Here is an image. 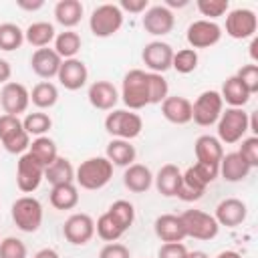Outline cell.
Returning a JSON list of instances; mask_svg holds the SVG:
<instances>
[{
    "mask_svg": "<svg viewBox=\"0 0 258 258\" xmlns=\"http://www.w3.org/2000/svg\"><path fill=\"white\" fill-rule=\"evenodd\" d=\"M99 258H131L129 254V248L121 242H109L101 248L99 252Z\"/></svg>",
    "mask_w": 258,
    "mask_h": 258,
    "instance_id": "48",
    "label": "cell"
},
{
    "mask_svg": "<svg viewBox=\"0 0 258 258\" xmlns=\"http://www.w3.org/2000/svg\"><path fill=\"white\" fill-rule=\"evenodd\" d=\"M95 232H97V236H99L101 240H105L107 244H109V242H117V240L125 234V230L117 224V220H115L109 212H105V214L99 216V220L95 222Z\"/></svg>",
    "mask_w": 258,
    "mask_h": 258,
    "instance_id": "37",
    "label": "cell"
},
{
    "mask_svg": "<svg viewBox=\"0 0 258 258\" xmlns=\"http://www.w3.org/2000/svg\"><path fill=\"white\" fill-rule=\"evenodd\" d=\"M236 77L242 81V85L248 89L250 95H254L258 91V64H254V62L244 64L242 69H238Z\"/></svg>",
    "mask_w": 258,
    "mask_h": 258,
    "instance_id": "46",
    "label": "cell"
},
{
    "mask_svg": "<svg viewBox=\"0 0 258 258\" xmlns=\"http://www.w3.org/2000/svg\"><path fill=\"white\" fill-rule=\"evenodd\" d=\"M179 218H181V224L185 228V236L187 238L214 240L218 236V232H220V224L208 212H202V210H185Z\"/></svg>",
    "mask_w": 258,
    "mask_h": 258,
    "instance_id": "10",
    "label": "cell"
},
{
    "mask_svg": "<svg viewBox=\"0 0 258 258\" xmlns=\"http://www.w3.org/2000/svg\"><path fill=\"white\" fill-rule=\"evenodd\" d=\"M250 169H252V167H250L236 151L224 153V157H222V161H220V165H218V173H220L226 181H232V183L246 179L248 173H250Z\"/></svg>",
    "mask_w": 258,
    "mask_h": 258,
    "instance_id": "26",
    "label": "cell"
},
{
    "mask_svg": "<svg viewBox=\"0 0 258 258\" xmlns=\"http://www.w3.org/2000/svg\"><path fill=\"white\" fill-rule=\"evenodd\" d=\"M194 151H196L198 161L210 163V165H220V161L224 157V147H222L220 139L214 135H200L194 143Z\"/></svg>",
    "mask_w": 258,
    "mask_h": 258,
    "instance_id": "24",
    "label": "cell"
},
{
    "mask_svg": "<svg viewBox=\"0 0 258 258\" xmlns=\"http://www.w3.org/2000/svg\"><path fill=\"white\" fill-rule=\"evenodd\" d=\"M87 97H89V103L99 111H113V107L119 101L117 87L111 81H95L89 87Z\"/></svg>",
    "mask_w": 258,
    "mask_h": 258,
    "instance_id": "21",
    "label": "cell"
},
{
    "mask_svg": "<svg viewBox=\"0 0 258 258\" xmlns=\"http://www.w3.org/2000/svg\"><path fill=\"white\" fill-rule=\"evenodd\" d=\"M113 177V163L107 157H89L81 161V165L75 169V181L89 191H97L105 187Z\"/></svg>",
    "mask_w": 258,
    "mask_h": 258,
    "instance_id": "2",
    "label": "cell"
},
{
    "mask_svg": "<svg viewBox=\"0 0 258 258\" xmlns=\"http://www.w3.org/2000/svg\"><path fill=\"white\" fill-rule=\"evenodd\" d=\"M248 216V208L242 200L238 198H226L222 200L218 206H216V222L220 226H226V228H236L240 226Z\"/></svg>",
    "mask_w": 258,
    "mask_h": 258,
    "instance_id": "19",
    "label": "cell"
},
{
    "mask_svg": "<svg viewBox=\"0 0 258 258\" xmlns=\"http://www.w3.org/2000/svg\"><path fill=\"white\" fill-rule=\"evenodd\" d=\"M143 129V121L135 111L127 109H113L105 117V131L113 135V139H135Z\"/></svg>",
    "mask_w": 258,
    "mask_h": 258,
    "instance_id": "4",
    "label": "cell"
},
{
    "mask_svg": "<svg viewBox=\"0 0 258 258\" xmlns=\"http://www.w3.org/2000/svg\"><path fill=\"white\" fill-rule=\"evenodd\" d=\"M222 111H224V101L220 97V91H204L191 103V121L200 127H210L218 123Z\"/></svg>",
    "mask_w": 258,
    "mask_h": 258,
    "instance_id": "9",
    "label": "cell"
},
{
    "mask_svg": "<svg viewBox=\"0 0 258 258\" xmlns=\"http://www.w3.org/2000/svg\"><path fill=\"white\" fill-rule=\"evenodd\" d=\"M34 258H60V256H58V252L52 250V248H42V250H38V252L34 254Z\"/></svg>",
    "mask_w": 258,
    "mask_h": 258,
    "instance_id": "52",
    "label": "cell"
},
{
    "mask_svg": "<svg viewBox=\"0 0 258 258\" xmlns=\"http://www.w3.org/2000/svg\"><path fill=\"white\" fill-rule=\"evenodd\" d=\"M123 26V12L117 4H101L89 16V28L97 38H109Z\"/></svg>",
    "mask_w": 258,
    "mask_h": 258,
    "instance_id": "6",
    "label": "cell"
},
{
    "mask_svg": "<svg viewBox=\"0 0 258 258\" xmlns=\"http://www.w3.org/2000/svg\"><path fill=\"white\" fill-rule=\"evenodd\" d=\"M216 258H242V254H238L236 250H224V252H220Z\"/></svg>",
    "mask_w": 258,
    "mask_h": 258,
    "instance_id": "55",
    "label": "cell"
},
{
    "mask_svg": "<svg viewBox=\"0 0 258 258\" xmlns=\"http://www.w3.org/2000/svg\"><path fill=\"white\" fill-rule=\"evenodd\" d=\"M12 222L20 232L32 234L42 224V204L32 196H22L12 204Z\"/></svg>",
    "mask_w": 258,
    "mask_h": 258,
    "instance_id": "7",
    "label": "cell"
},
{
    "mask_svg": "<svg viewBox=\"0 0 258 258\" xmlns=\"http://www.w3.org/2000/svg\"><path fill=\"white\" fill-rule=\"evenodd\" d=\"M26 244L20 238L8 236L0 240V258H26Z\"/></svg>",
    "mask_w": 258,
    "mask_h": 258,
    "instance_id": "44",
    "label": "cell"
},
{
    "mask_svg": "<svg viewBox=\"0 0 258 258\" xmlns=\"http://www.w3.org/2000/svg\"><path fill=\"white\" fill-rule=\"evenodd\" d=\"M135 155H137L135 147L131 145V141L125 139H111L105 149V157L119 167H129L135 161Z\"/></svg>",
    "mask_w": 258,
    "mask_h": 258,
    "instance_id": "28",
    "label": "cell"
},
{
    "mask_svg": "<svg viewBox=\"0 0 258 258\" xmlns=\"http://www.w3.org/2000/svg\"><path fill=\"white\" fill-rule=\"evenodd\" d=\"M250 56H252V62L256 64L258 60V38L256 36H252V42H250Z\"/></svg>",
    "mask_w": 258,
    "mask_h": 258,
    "instance_id": "53",
    "label": "cell"
},
{
    "mask_svg": "<svg viewBox=\"0 0 258 258\" xmlns=\"http://www.w3.org/2000/svg\"><path fill=\"white\" fill-rule=\"evenodd\" d=\"M50 206L54 210H73L79 204V189L75 183H62V185H54L50 189Z\"/></svg>",
    "mask_w": 258,
    "mask_h": 258,
    "instance_id": "34",
    "label": "cell"
},
{
    "mask_svg": "<svg viewBox=\"0 0 258 258\" xmlns=\"http://www.w3.org/2000/svg\"><path fill=\"white\" fill-rule=\"evenodd\" d=\"M121 99L129 107V111H139V109L149 105V87H147V73L145 71L131 69L123 77Z\"/></svg>",
    "mask_w": 258,
    "mask_h": 258,
    "instance_id": "3",
    "label": "cell"
},
{
    "mask_svg": "<svg viewBox=\"0 0 258 258\" xmlns=\"http://www.w3.org/2000/svg\"><path fill=\"white\" fill-rule=\"evenodd\" d=\"M24 42V30L14 22H2L0 24V50H16Z\"/></svg>",
    "mask_w": 258,
    "mask_h": 258,
    "instance_id": "38",
    "label": "cell"
},
{
    "mask_svg": "<svg viewBox=\"0 0 258 258\" xmlns=\"http://www.w3.org/2000/svg\"><path fill=\"white\" fill-rule=\"evenodd\" d=\"M256 28H258V18L256 12L250 8H234L226 14V34L236 40L252 38L256 34Z\"/></svg>",
    "mask_w": 258,
    "mask_h": 258,
    "instance_id": "12",
    "label": "cell"
},
{
    "mask_svg": "<svg viewBox=\"0 0 258 258\" xmlns=\"http://www.w3.org/2000/svg\"><path fill=\"white\" fill-rule=\"evenodd\" d=\"M222 38V28L220 24H216L214 20H194L189 26H187V32H185V40L189 44V48H210L214 44H218Z\"/></svg>",
    "mask_w": 258,
    "mask_h": 258,
    "instance_id": "13",
    "label": "cell"
},
{
    "mask_svg": "<svg viewBox=\"0 0 258 258\" xmlns=\"http://www.w3.org/2000/svg\"><path fill=\"white\" fill-rule=\"evenodd\" d=\"M56 79L67 91H79L81 87L87 85L89 69L81 58H67V60L60 62Z\"/></svg>",
    "mask_w": 258,
    "mask_h": 258,
    "instance_id": "18",
    "label": "cell"
},
{
    "mask_svg": "<svg viewBox=\"0 0 258 258\" xmlns=\"http://www.w3.org/2000/svg\"><path fill=\"white\" fill-rule=\"evenodd\" d=\"M107 212L117 220V224H119L125 232H127V230L133 226V222H135V208H133V204L127 202V200H117V202H113Z\"/></svg>",
    "mask_w": 258,
    "mask_h": 258,
    "instance_id": "40",
    "label": "cell"
},
{
    "mask_svg": "<svg viewBox=\"0 0 258 258\" xmlns=\"http://www.w3.org/2000/svg\"><path fill=\"white\" fill-rule=\"evenodd\" d=\"M163 6H165V8H169V10H171V8H175V6H177V8H181V6H187V0H165V4H163Z\"/></svg>",
    "mask_w": 258,
    "mask_h": 258,
    "instance_id": "54",
    "label": "cell"
},
{
    "mask_svg": "<svg viewBox=\"0 0 258 258\" xmlns=\"http://www.w3.org/2000/svg\"><path fill=\"white\" fill-rule=\"evenodd\" d=\"M198 50L194 48H181L177 52H173V58H171V69H175L177 73L181 75H189L198 69Z\"/></svg>",
    "mask_w": 258,
    "mask_h": 258,
    "instance_id": "41",
    "label": "cell"
},
{
    "mask_svg": "<svg viewBox=\"0 0 258 258\" xmlns=\"http://www.w3.org/2000/svg\"><path fill=\"white\" fill-rule=\"evenodd\" d=\"M187 252L189 250L183 246V242H163L157 250V258H185Z\"/></svg>",
    "mask_w": 258,
    "mask_h": 258,
    "instance_id": "47",
    "label": "cell"
},
{
    "mask_svg": "<svg viewBox=\"0 0 258 258\" xmlns=\"http://www.w3.org/2000/svg\"><path fill=\"white\" fill-rule=\"evenodd\" d=\"M155 236L161 242H181L185 236V228L181 224V218L175 214H161L153 222Z\"/></svg>",
    "mask_w": 258,
    "mask_h": 258,
    "instance_id": "22",
    "label": "cell"
},
{
    "mask_svg": "<svg viewBox=\"0 0 258 258\" xmlns=\"http://www.w3.org/2000/svg\"><path fill=\"white\" fill-rule=\"evenodd\" d=\"M44 179L54 187L62 183H73L75 181V167L67 157H56L48 167H44Z\"/></svg>",
    "mask_w": 258,
    "mask_h": 258,
    "instance_id": "31",
    "label": "cell"
},
{
    "mask_svg": "<svg viewBox=\"0 0 258 258\" xmlns=\"http://www.w3.org/2000/svg\"><path fill=\"white\" fill-rule=\"evenodd\" d=\"M56 36V30L50 22H44V20H38V22H32L28 24V28L24 30V40L34 46V48H44L48 46Z\"/></svg>",
    "mask_w": 258,
    "mask_h": 258,
    "instance_id": "32",
    "label": "cell"
},
{
    "mask_svg": "<svg viewBox=\"0 0 258 258\" xmlns=\"http://www.w3.org/2000/svg\"><path fill=\"white\" fill-rule=\"evenodd\" d=\"M22 127L28 135L34 137H42L48 133V129L52 127V119L44 113V111H34V113H26V117L22 119Z\"/></svg>",
    "mask_w": 258,
    "mask_h": 258,
    "instance_id": "39",
    "label": "cell"
},
{
    "mask_svg": "<svg viewBox=\"0 0 258 258\" xmlns=\"http://www.w3.org/2000/svg\"><path fill=\"white\" fill-rule=\"evenodd\" d=\"M60 62L62 58L54 52V48H36L30 56V69L36 77L40 79H52L58 75V69H60Z\"/></svg>",
    "mask_w": 258,
    "mask_h": 258,
    "instance_id": "20",
    "label": "cell"
},
{
    "mask_svg": "<svg viewBox=\"0 0 258 258\" xmlns=\"http://www.w3.org/2000/svg\"><path fill=\"white\" fill-rule=\"evenodd\" d=\"M141 24H143L145 32H149L153 36H165L173 30L175 16L163 4H155V6H149L145 10V16L141 18Z\"/></svg>",
    "mask_w": 258,
    "mask_h": 258,
    "instance_id": "17",
    "label": "cell"
},
{
    "mask_svg": "<svg viewBox=\"0 0 258 258\" xmlns=\"http://www.w3.org/2000/svg\"><path fill=\"white\" fill-rule=\"evenodd\" d=\"M161 115L173 125H185L191 121V101L179 95L167 97L161 103Z\"/></svg>",
    "mask_w": 258,
    "mask_h": 258,
    "instance_id": "23",
    "label": "cell"
},
{
    "mask_svg": "<svg viewBox=\"0 0 258 258\" xmlns=\"http://www.w3.org/2000/svg\"><path fill=\"white\" fill-rule=\"evenodd\" d=\"M185 258H210L204 250H194V252H187V256Z\"/></svg>",
    "mask_w": 258,
    "mask_h": 258,
    "instance_id": "56",
    "label": "cell"
},
{
    "mask_svg": "<svg viewBox=\"0 0 258 258\" xmlns=\"http://www.w3.org/2000/svg\"><path fill=\"white\" fill-rule=\"evenodd\" d=\"M252 169L258 167V137L256 135H250V137H244L242 139V145L240 149L236 151Z\"/></svg>",
    "mask_w": 258,
    "mask_h": 258,
    "instance_id": "45",
    "label": "cell"
},
{
    "mask_svg": "<svg viewBox=\"0 0 258 258\" xmlns=\"http://www.w3.org/2000/svg\"><path fill=\"white\" fill-rule=\"evenodd\" d=\"M147 87H149V105H161L169 97V85L163 75L147 73Z\"/></svg>",
    "mask_w": 258,
    "mask_h": 258,
    "instance_id": "42",
    "label": "cell"
},
{
    "mask_svg": "<svg viewBox=\"0 0 258 258\" xmlns=\"http://www.w3.org/2000/svg\"><path fill=\"white\" fill-rule=\"evenodd\" d=\"M12 77V67L6 58H0V85H6Z\"/></svg>",
    "mask_w": 258,
    "mask_h": 258,
    "instance_id": "51",
    "label": "cell"
},
{
    "mask_svg": "<svg viewBox=\"0 0 258 258\" xmlns=\"http://www.w3.org/2000/svg\"><path fill=\"white\" fill-rule=\"evenodd\" d=\"M173 48L167 42L161 40H151L143 46L141 50V58L145 62V67L149 69V73H157L163 75L165 71L171 69V58H173Z\"/></svg>",
    "mask_w": 258,
    "mask_h": 258,
    "instance_id": "16",
    "label": "cell"
},
{
    "mask_svg": "<svg viewBox=\"0 0 258 258\" xmlns=\"http://www.w3.org/2000/svg\"><path fill=\"white\" fill-rule=\"evenodd\" d=\"M16 6L22 8V10H28V12H34V10H40L44 6L42 0H16Z\"/></svg>",
    "mask_w": 258,
    "mask_h": 258,
    "instance_id": "50",
    "label": "cell"
},
{
    "mask_svg": "<svg viewBox=\"0 0 258 258\" xmlns=\"http://www.w3.org/2000/svg\"><path fill=\"white\" fill-rule=\"evenodd\" d=\"M218 175H220L218 173V165L196 161L194 165H189L181 173V183H179V189H177L175 198H179L183 202H196V200H200L206 194V187Z\"/></svg>",
    "mask_w": 258,
    "mask_h": 258,
    "instance_id": "1",
    "label": "cell"
},
{
    "mask_svg": "<svg viewBox=\"0 0 258 258\" xmlns=\"http://www.w3.org/2000/svg\"><path fill=\"white\" fill-rule=\"evenodd\" d=\"M83 18V4L79 0H58L54 4V20L64 26L67 30H73Z\"/></svg>",
    "mask_w": 258,
    "mask_h": 258,
    "instance_id": "29",
    "label": "cell"
},
{
    "mask_svg": "<svg viewBox=\"0 0 258 258\" xmlns=\"http://www.w3.org/2000/svg\"><path fill=\"white\" fill-rule=\"evenodd\" d=\"M248 133V113L240 107H228L218 119V139L220 143L234 145Z\"/></svg>",
    "mask_w": 258,
    "mask_h": 258,
    "instance_id": "5",
    "label": "cell"
},
{
    "mask_svg": "<svg viewBox=\"0 0 258 258\" xmlns=\"http://www.w3.org/2000/svg\"><path fill=\"white\" fill-rule=\"evenodd\" d=\"M30 105V91L16 81H8L6 85H2L0 91V107L4 111V115H14L18 117L20 113H26Z\"/></svg>",
    "mask_w": 258,
    "mask_h": 258,
    "instance_id": "15",
    "label": "cell"
},
{
    "mask_svg": "<svg viewBox=\"0 0 258 258\" xmlns=\"http://www.w3.org/2000/svg\"><path fill=\"white\" fill-rule=\"evenodd\" d=\"M81 34L75 30H62L54 36V52L67 60V58H77V52L81 50Z\"/></svg>",
    "mask_w": 258,
    "mask_h": 258,
    "instance_id": "35",
    "label": "cell"
},
{
    "mask_svg": "<svg viewBox=\"0 0 258 258\" xmlns=\"http://www.w3.org/2000/svg\"><path fill=\"white\" fill-rule=\"evenodd\" d=\"M196 6H198L202 16H208L206 20H214L218 16H224L230 10V2L228 0H198Z\"/></svg>",
    "mask_w": 258,
    "mask_h": 258,
    "instance_id": "43",
    "label": "cell"
},
{
    "mask_svg": "<svg viewBox=\"0 0 258 258\" xmlns=\"http://www.w3.org/2000/svg\"><path fill=\"white\" fill-rule=\"evenodd\" d=\"M121 8V12H131V14H141L149 8V2L147 0H121L117 4Z\"/></svg>",
    "mask_w": 258,
    "mask_h": 258,
    "instance_id": "49",
    "label": "cell"
},
{
    "mask_svg": "<svg viewBox=\"0 0 258 258\" xmlns=\"http://www.w3.org/2000/svg\"><path fill=\"white\" fill-rule=\"evenodd\" d=\"M30 101H32V105L38 107L40 111L54 107L56 101H58V89H56V85L50 83V81H40V83H36V85L32 87V91H30Z\"/></svg>",
    "mask_w": 258,
    "mask_h": 258,
    "instance_id": "36",
    "label": "cell"
},
{
    "mask_svg": "<svg viewBox=\"0 0 258 258\" xmlns=\"http://www.w3.org/2000/svg\"><path fill=\"white\" fill-rule=\"evenodd\" d=\"M62 236L73 246H85L95 236V220L83 212L73 214L67 218L64 226H62Z\"/></svg>",
    "mask_w": 258,
    "mask_h": 258,
    "instance_id": "14",
    "label": "cell"
},
{
    "mask_svg": "<svg viewBox=\"0 0 258 258\" xmlns=\"http://www.w3.org/2000/svg\"><path fill=\"white\" fill-rule=\"evenodd\" d=\"M153 181H155V187H157V191L161 196L173 198L177 194V189H179V183H181V171H179L177 165L165 163V165L159 167V171L153 177Z\"/></svg>",
    "mask_w": 258,
    "mask_h": 258,
    "instance_id": "27",
    "label": "cell"
},
{
    "mask_svg": "<svg viewBox=\"0 0 258 258\" xmlns=\"http://www.w3.org/2000/svg\"><path fill=\"white\" fill-rule=\"evenodd\" d=\"M28 153L42 165V167H48L56 157H58V149H56V143L42 135V137H34L30 141V147H28Z\"/></svg>",
    "mask_w": 258,
    "mask_h": 258,
    "instance_id": "33",
    "label": "cell"
},
{
    "mask_svg": "<svg viewBox=\"0 0 258 258\" xmlns=\"http://www.w3.org/2000/svg\"><path fill=\"white\" fill-rule=\"evenodd\" d=\"M220 97H222V101L224 103H228L230 107H244L248 101H250V93H248V89L242 85V81L236 77V75H232V77H228L226 81H224V85H222V91H220Z\"/></svg>",
    "mask_w": 258,
    "mask_h": 258,
    "instance_id": "30",
    "label": "cell"
},
{
    "mask_svg": "<svg viewBox=\"0 0 258 258\" xmlns=\"http://www.w3.org/2000/svg\"><path fill=\"white\" fill-rule=\"evenodd\" d=\"M123 183L129 191L133 194H143L153 185V173L147 165L143 163H131L129 167H125L123 173Z\"/></svg>",
    "mask_w": 258,
    "mask_h": 258,
    "instance_id": "25",
    "label": "cell"
},
{
    "mask_svg": "<svg viewBox=\"0 0 258 258\" xmlns=\"http://www.w3.org/2000/svg\"><path fill=\"white\" fill-rule=\"evenodd\" d=\"M44 179V167L26 151L16 161V185L22 194H32Z\"/></svg>",
    "mask_w": 258,
    "mask_h": 258,
    "instance_id": "11",
    "label": "cell"
},
{
    "mask_svg": "<svg viewBox=\"0 0 258 258\" xmlns=\"http://www.w3.org/2000/svg\"><path fill=\"white\" fill-rule=\"evenodd\" d=\"M0 143L8 153L22 155L30 147V135L14 115H0Z\"/></svg>",
    "mask_w": 258,
    "mask_h": 258,
    "instance_id": "8",
    "label": "cell"
}]
</instances>
